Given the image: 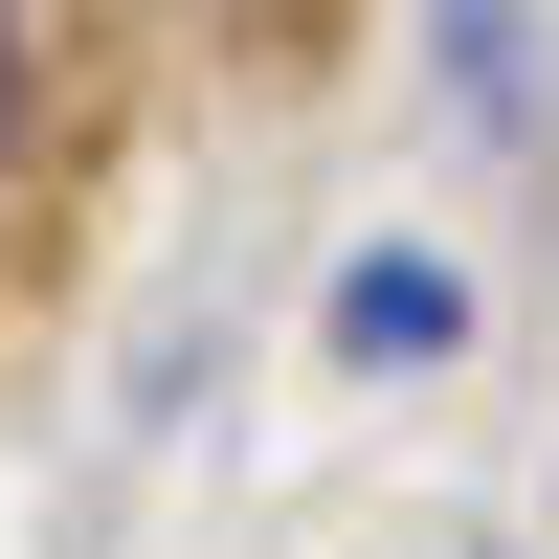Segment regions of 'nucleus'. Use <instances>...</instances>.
<instances>
[{"instance_id": "obj_1", "label": "nucleus", "mask_w": 559, "mask_h": 559, "mask_svg": "<svg viewBox=\"0 0 559 559\" xmlns=\"http://www.w3.org/2000/svg\"><path fill=\"white\" fill-rule=\"evenodd\" d=\"M448 336H471V292H448L426 247H358V269H336V358H381V381H426Z\"/></svg>"}, {"instance_id": "obj_2", "label": "nucleus", "mask_w": 559, "mask_h": 559, "mask_svg": "<svg viewBox=\"0 0 559 559\" xmlns=\"http://www.w3.org/2000/svg\"><path fill=\"white\" fill-rule=\"evenodd\" d=\"M448 90H471V112H515V0H448Z\"/></svg>"}, {"instance_id": "obj_3", "label": "nucleus", "mask_w": 559, "mask_h": 559, "mask_svg": "<svg viewBox=\"0 0 559 559\" xmlns=\"http://www.w3.org/2000/svg\"><path fill=\"white\" fill-rule=\"evenodd\" d=\"M0 112H23V23H0Z\"/></svg>"}]
</instances>
